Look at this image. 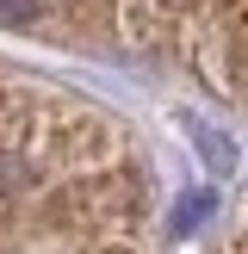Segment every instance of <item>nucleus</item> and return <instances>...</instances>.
<instances>
[{
    "mask_svg": "<svg viewBox=\"0 0 248 254\" xmlns=\"http://www.w3.org/2000/svg\"><path fill=\"white\" fill-rule=\"evenodd\" d=\"M0 254H168L143 130L12 62H0Z\"/></svg>",
    "mask_w": 248,
    "mask_h": 254,
    "instance_id": "obj_1",
    "label": "nucleus"
},
{
    "mask_svg": "<svg viewBox=\"0 0 248 254\" xmlns=\"http://www.w3.org/2000/svg\"><path fill=\"white\" fill-rule=\"evenodd\" d=\"M0 25L168 74L248 124V0H0Z\"/></svg>",
    "mask_w": 248,
    "mask_h": 254,
    "instance_id": "obj_2",
    "label": "nucleus"
},
{
    "mask_svg": "<svg viewBox=\"0 0 248 254\" xmlns=\"http://www.w3.org/2000/svg\"><path fill=\"white\" fill-rule=\"evenodd\" d=\"M205 254H248V186H242V198L230 205V217H223V230L211 236Z\"/></svg>",
    "mask_w": 248,
    "mask_h": 254,
    "instance_id": "obj_3",
    "label": "nucleus"
}]
</instances>
